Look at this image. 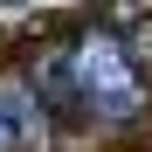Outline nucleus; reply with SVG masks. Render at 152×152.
Wrapping results in <instances>:
<instances>
[{"label":"nucleus","instance_id":"1","mask_svg":"<svg viewBox=\"0 0 152 152\" xmlns=\"http://www.w3.org/2000/svg\"><path fill=\"white\" fill-rule=\"evenodd\" d=\"M69 69H76V90H83V104L97 118H124V111H138V97H145V83H138V69L124 62L118 35H83Z\"/></svg>","mask_w":152,"mask_h":152},{"label":"nucleus","instance_id":"2","mask_svg":"<svg viewBox=\"0 0 152 152\" xmlns=\"http://www.w3.org/2000/svg\"><path fill=\"white\" fill-rule=\"evenodd\" d=\"M7 145H14V132H7V118H0V152H7Z\"/></svg>","mask_w":152,"mask_h":152}]
</instances>
